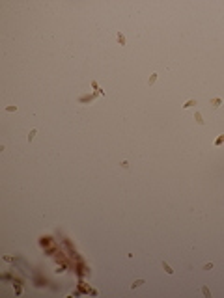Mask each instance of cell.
Here are the masks:
<instances>
[{
    "instance_id": "6",
    "label": "cell",
    "mask_w": 224,
    "mask_h": 298,
    "mask_svg": "<svg viewBox=\"0 0 224 298\" xmlns=\"http://www.w3.org/2000/svg\"><path fill=\"white\" fill-rule=\"evenodd\" d=\"M194 117H196V121H198V125H203V119H202V115H200L198 112L194 114Z\"/></svg>"
},
{
    "instance_id": "5",
    "label": "cell",
    "mask_w": 224,
    "mask_h": 298,
    "mask_svg": "<svg viewBox=\"0 0 224 298\" xmlns=\"http://www.w3.org/2000/svg\"><path fill=\"white\" fill-rule=\"evenodd\" d=\"M194 105H196V101H192V99H191V101H187V103L183 105V108H191V106H194Z\"/></svg>"
},
{
    "instance_id": "1",
    "label": "cell",
    "mask_w": 224,
    "mask_h": 298,
    "mask_svg": "<svg viewBox=\"0 0 224 298\" xmlns=\"http://www.w3.org/2000/svg\"><path fill=\"white\" fill-rule=\"evenodd\" d=\"M144 283H146V281H144V279H136V281H135V283H131V289H133V291H135V289H136V287H140V285H144Z\"/></svg>"
},
{
    "instance_id": "2",
    "label": "cell",
    "mask_w": 224,
    "mask_h": 298,
    "mask_svg": "<svg viewBox=\"0 0 224 298\" xmlns=\"http://www.w3.org/2000/svg\"><path fill=\"white\" fill-rule=\"evenodd\" d=\"M161 265H162V268H164V270H166V274H174V270H172V268H170V265H168V263H166V261H162V263H161Z\"/></svg>"
},
{
    "instance_id": "10",
    "label": "cell",
    "mask_w": 224,
    "mask_h": 298,
    "mask_svg": "<svg viewBox=\"0 0 224 298\" xmlns=\"http://www.w3.org/2000/svg\"><path fill=\"white\" fill-rule=\"evenodd\" d=\"M157 80V75H151V78H149V84H153Z\"/></svg>"
},
{
    "instance_id": "9",
    "label": "cell",
    "mask_w": 224,
    "mask_h": 298,
    "mask_svg": "<svg viewBox=\"0 0 224 298\" xmlns=\"http://www.w3.org/2000/svg\"><path fill=\"white\" fill-rule=\"evenodd\" d=\"M118 41H120V43H121V45H125V37H123V36H121V34H118Z\"/></svg>"
},
{
    "instance_id": "7",
    "label": "cell",
    "mask_w": 224,
    "mask_h": 298,
    "mask_svg": "<svg viewBox=\"0 0 224 298\" xmlns=\"http://www.w3.org/2000/svg\"><path fill=\"white\" fill-rule=\"evenodd\" d=\"M211 268H213V263H205L203 265V270H211Z\"/></svg>"
},
{
    "instance_id": "3",
    "label": "cell",
    "mask_w": 224,
    "mask_h": 298,
    "mask_svg": "<svg viewBox=\"0 0 224 298\" xmlns=\"http://www.w3.org/2000/svg\"><path fill=\"white\" fill-rule=\"evenodd\" d=\"M222 144H224V134H220L219 138L215 140V145H222Z\"/></svg>"
},
{
    "instance_id": "8",
    "label": "cell",
    "mask_w": 224,
    "mask_h": 298,
    "mask_svg": "<svg viewBox=\"0 0 224 298\" xmlns=\"http://www.w3.org/2000/svg\"><path fill=\"white\" fill-rule=\"evenodd\" d=\"M202 293H203V294H205V296H207V298H209V296H211V293H209V289H207V287H203V289H202Z\"/></svg>"
},
{
    "instance_id": "4",
    "label": "cell",
    "mask_w": 224,
    "mask_h": 298,
    "mask_svg": "<svg viewBox=\"0 0 224 298\" xmlns=\"http://www.w3.org/2000/svg\"><path fill=\"white\" fill-rule=\"evenodd\" d=\"M36 134H37V129H32V131H30V134H28V142H32V140H34V136H36Z\"/></svg>"
}]
</instances>
